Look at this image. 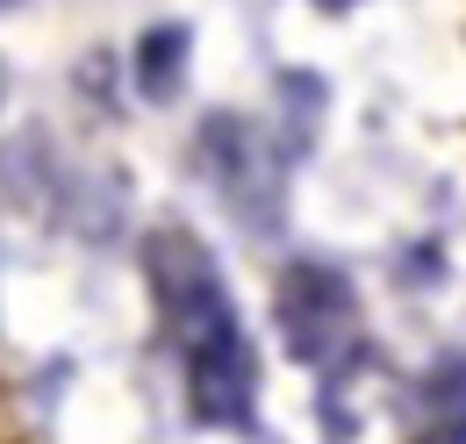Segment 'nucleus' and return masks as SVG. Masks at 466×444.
<instances>
[{"instance_id":"nucleus-7","label":"nucleus","mask_w":466,"mask_h":444,"mask_svg":"<svg viewBox=\"0 0 466 444\" xmlns=\"http://www.w3.org/2000/svg\"><path fill=\"white\" fill-rule=\"evenodd\" d=\"M0 94H7V79H0Z\"/></svg>"},{"instance_id":"nucleus-1","label":"nucleus","mask_w":466,"mask_h":444,"mask_svg":"<svg viewBox=\"0 0 466 444\" xmlns=\"http://www.w3.org/2000/svg\"><path fill=\"white\" fill-rule=\"evenodd\" d=\"M144 279H151V301H158V316H166V330H173L179 358L244 330V323H237V301H230V279H223L216 251H208L194 229H179V222L158 229V237L144 244Z\"/></svg>"},{"instance_id":"nucleus-4","label":"nucleus","mask_w":466,"mask_h":444,"mask_svg":"<svg viewBox=\"0 0 466 444\" xmlns=\"http://www.w3.org/2000/svg\"><path fill=\"white\" fill-rule=\"evenodd\" d=\"M187 394H194L201 423L251 430V416H258V351H251V337L237 330L208 351H187Z\"/></svg>"},{"instance_id":"nucleus-6","label":"nucleus","mask_w":466,"mask_h":444,"mask_svg":"<svg viewBox=\"0 0 466 444\" xmlns=\"http://www.w3.org/2000/svg\"><path fill=\"white\" fill-rule=\"evenodd\" d=\"M316 7H330V15H338V7H359V0H316Z\"/></svg>"},{"instance_id":"nucleus-2","label":"nucleus","mask_w":466,"mask_h":444,"mask_svg":"<svg viewBox=\"0 0 466 444\" xmlns=\"http://www.w3.org/2000/svg\"><path fill=\"white\" fill-rule=\"evenodd\" d=\"M273 323L280 344L301 366H330L359 344V294L330 258H294L280 287H273Z\"/></svg>"},{"instance_id":"nucleus-5","label":"nucleus","mask_w":466,"mask_h":444,"mask_svg":"<svg viewBox=\"0 0 466 444\" xmlns=\"http://www.w3.org/2000/svg\"><path fill=\"white\" fill-rule=\"evenodd\" d=\"M187 51H194L187 22H151V29L137 36V94H144V101H179Z\"/></svg>"},{"instance_id":"nucleus-3","label":"nucleus","mask_w":466,"mask_h":444,"mask_svg":"<svg viewBox=\"0 0 466 444\" xmlns=\"http://www.w3.org/2000/svg\"><path fill=\"white\" fill-rule=\"evenodd\" d=\"M201 166H208V179H216V194H223L251 229H273V222H280L273 144H266L244 115H208V122H201Z\"/></svg>"}]
</instances>
